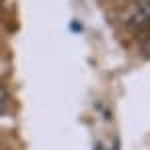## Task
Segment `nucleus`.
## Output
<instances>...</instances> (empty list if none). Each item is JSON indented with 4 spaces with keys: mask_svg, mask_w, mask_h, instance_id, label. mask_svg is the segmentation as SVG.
Wrapping results in <instances>:
<instances>
[{
    "mask_svg": "<svg viewBox=\"0 0 150 150\" xmlns=\"http://www.w3.org/2000/svg\"><path fill=\"white\" fill-rule=\"evenodd\" d=\"M122 22L126 26V30L142 34L146 28L150 26V0H142L136 2L132 8H128Z\"/></svg>",
    "mask_w": 150,
    "mask_h": 150,
    "instance_id": "f257e3e1",
    "label": "nucleus"
},
{
    "mask_svg": "<svg viewBox=\"0 0 150 150\" xmlns=\"http://www.w3.org/2000/svg\"><path fill=\"white\" fill-rule=\"evenodd\" d=\"M140 36H142V40H144L146 44H150V26H148V28H146V30H144Z\"/></svg>",
    "mask_w": 150,
    "mask_h": 150,
    "instance_id": "f03ea898",
    "label": "nucleus"
},
{
    "mask_svg": "<svg viewBox=\"0 0 150 150\" xmlns=\"http://www.w3.org/2000/svg\"><path fill=\"white\" fill-rule=\"evenodd\" d=\"M112 150H118V144H114V148H112Z\"/></svg>",
    "mask_w": 150,
    "mask_h": 150,
    "instance_id": "7ed1b4c3",
    "label": "nucleus"
},
{
    "mask_svg": "<svg viewBox=\"0 0 150 150\" xmlns=\"http://www.w3.org/2000/svg\"><path fill=\"white\" fill-rule=\"evenodd\" d=\"M136 2H142V0H136Z\"/></svg>",
    "mask_w": 150,
    "mask_h": 150,
    "instance_id": "20e7f679",
    "label": "nucleus"
},
{
    "mask_svg": "<svg viewBox=\"0 0 150 150\" xmlns=\"http://www.w3.org/2000/svg\"><path fill=\"white\" fill-rule=\"evenodd\" d=\"M96 150H102V148H96Z\"/></svg>",
    "mask_w": 150,
    "mask_h": 150,
    "instance_id": "39448f33",
    "label": "nucleus"
}]
</instances>
